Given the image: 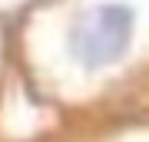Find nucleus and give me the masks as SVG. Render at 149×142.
Wrapping results in <instances>:
<instances>
[{"label":"nucleus","mask_w":149,"mask_h":142,"mask_svg":"<svg viewBox=\"0 0 149 142\" xmlns=\"http://www.w3.org/2000/svg\"><path fill=\"white\" fill-rule=\"evenodd\" d=\"M133 33H136V10L126 0H106L76 20L70 33V50L83 66L100 69L116 63L129 50Z\"/></svg>","instance_id":"nucleus-1"}]
</instances>
